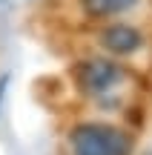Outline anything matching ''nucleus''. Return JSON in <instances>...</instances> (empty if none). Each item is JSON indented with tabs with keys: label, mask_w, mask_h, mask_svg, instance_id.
<instances>
[{
	"label": "nucleus",
	"mask_w": 152,
	"mask_h": 155,
	"mask_svg": "<svg viewBox=\"0 0 152 155\" xmlns=\"http://www.w3.org/2000/svg\"><path fill=\"white\" fill-rule=\"evenodd\" d=\"M75 155H132L129 132L106 124H80L72 132Z\"/></svg>",
	"instance_id": "obj_1"
},
{
	"label": "nucleus",
	"mask_w": 152,
	"mask_h": 155,
	"mask_svg": "<svg viewBox=\"0 0 152 155\" xmlns=\"http://www.w3.org/2000/svg\"><path fill=\"white\" fill-rule=\"evenodd\" d=\"M135 3L138 0H83V9L95 17H106V15H121Z\"/></svg>",
	"instance_id": "obj_4"
},
{
	"label": "nucleus",
	"mask_w": 152,
	"mask_h": 155,
	"mask_svg": "<svg viewBox=\"0 0 152 155\" xmlns=\"http://www.w3.org/2000/svg\"><path fill=\"white\" fill-rule=\"evenodd\" d=\"M101 43L112 55H132V52L141 49L144 35L129 23H112V26H106L101 32Z\"/></svg>",
	"instance_id": "obj_3"
},
{
	"label": "nucleus",
	"mask_w": 152,
	"mask_h": 155,
	"mask_svg": "<svg viewBox=\"0 0 152 155\" xmlns=\"http://www.w3.org/2000/svg\"><path fill=\"white\" fill-rule=\"evenodd\" d=\"M6 86H9V78H0V106H3V98H6Z\"/></svg>",
	"instance_id": "obj_5"
},
{
	"label": "nucleus",
	"mask_w": 152,
	"mask_h": 155,
	"mask_svg": "<svg viewBox=\"0 0 152 155\" xmlns=\"http://www.w3.org/2000/svg\"><path fill=\"white\" fill-rule=\"evenodd\" d=\"M0 3H3V0H0Z\"/></svg>",
	"instance_id": "obj_6"
},
{
	"label": "nucleus",
	"mask_w": 152,
	"mask_h": 155,
	"mask_svg": "<svg viewBox=\"0 0 152 155\" xmlns=\"http://www.w3.org/2000/svg\"><path fill=\"white\" fill-rule=\"evenodd\" d=\"M78 81L80 89H86L89 95H103L124 81V69L98 58V61H86L78 66Z\"/></svg>",
	"instance_id": "obj_2"
}]
</instances>
